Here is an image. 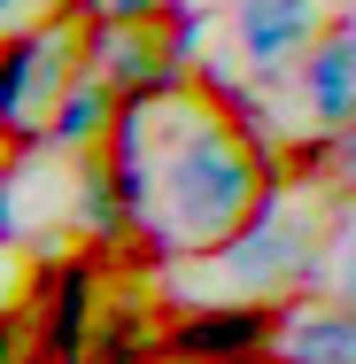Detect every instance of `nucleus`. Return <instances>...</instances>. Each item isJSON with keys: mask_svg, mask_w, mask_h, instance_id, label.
Here are the masks:
<instances>
[{"mask_svg": "<svg viewBox=\"0 0 356 364\" xmlns=\"http://www.w3.org/2000/svg\"><path fill=\"white\" fill-rule=\"evenodd\" d=\"M101 70L117 77V93H124V101H140V109H171V101H186V77H194V63H178V55L163 47V31L124 23V31L109 39Z\"/></svg>", "mask_w": 356, "mask_h": 364, "instance_id": "nucleus-7", "label": "nucleus"}, {"mask_svg": "<svg viewBox=\"0 0 356 364\" xmlns=\"http://www.w3.org/2000/svg\"><path fill=\"white\" fill-rule=\"evenodd\" d=\"M294 302H264V294H225V302H194L171 310V349L186 364H240V357H271L286 333Z\"/></svg>", "mask_w": 356, "mask_h": 364, "instance_id": "nucleus-4", "label": "nucleus"}, {"mask_svg": "<svg viewBox=\"0 0 356 364\" xmlns=\"http://www.w3.org/2000/svg\"><path fill=\"white\" fill-rule=\"evenodd\" d=\"M325 31V0H232V55L248 77H286Z\"/></svg>", "mask_w": 356, "mask_h": 364, "instance_id": "nucleus-5", "label": "nucleus"}, {"mask_svg": "<svg viewBox=\"0 0 356 364\" xmlns=\"http://www.w3.org/2000/svg\"><path fill=\"white\" fill-rule=\"evenodd\" d=\"M155 124L163 132H155V225H147V240L210 256L286 178V163H279L286 147L256 140L225 109H186V101L155 109Z\"/></svg>", "mask_w": 356, "mask_h": 364, "instance_id": "nucleus-1", "label": "nucleus"}, {"mask_svg": "<svg viewBox=\"0 0 356 364\" xmlns=\"http://www.w3.org/2000/svg\"><path fill=\"white\" fill-rule=\"evenodd\" d=\"M8 16H16V0H0V23H8Z\"/></svg>", "mask_w": 356, "mask_h": 364, "instance_id": "nucleus-17", "label": "nucleus"}, {"mask_svg": "<svg viewBox=\"0 0 356 364\" xmlns=\"http://www.w3.org/2000/svg\"><path fill=\"white\" fill-rule=\"evenodd\" d=\"M0 364H31V310H0Z\"/></svg>", "mask_w": 356, "mask_h": 364, "instance_id": "nucleus-13", "label": "nucleus"}, {"mask_svg": "<svg viewBox=\"0 0 356 364\" xmlns=\"http://www.w3.org/2000/svg\"><path fill=\"white\" fill-rule=\"evenodd\" d=\"M271 364H356V302L349 294H302L294 310H286V333Z\"/></svg>", "mask_w": 356, "mask_h": 364, "instance_id": "nucleus-8", "label": "nucleus"}, {"mask_svg": "<svg viewBox=\"0 0 356 364\" xmlns=\"http://www.w3.org/2000/svg\"><path fill=\"white\" fill-rule=\"evenodd\" d=\"M101 279H109V256L101 248H47L39 272H31V364H85L93 349V326H101Z\"/></svg>", "mask_w": 356, "mask_h": 364, "instance_id": "nucleus-3", "label": "nucleus"}, {"mask_svg": "<svg viewBox=\"0 0 356 364\" xmlns=\"http://www.w3.org/2000/svg\"><path fill=\"white\" fill-rule=\"evenodd\" d=\"M155 23H163V47H171L178 63H202V8H186V0H171V8L155 16Z\"/></svg>", "mask_w": 356, "mask_h": 364, "instance_id": "nucleus-12", "label": "nucleus"}, {"mask_svg": "<svg viewBox=\"0 0 356 364\" xmlns=\"http://www.w3.org/2000/svg\"><path fill=\"white\" fill-rule=\"evenodd\" d=\"M155 364H186V357H178V349H163V357H155Z\"/></svg>", "mask_w": 356, "mask_h": 364, "instance_id": "nucleus-16", "label": "nucleus"}, {"mask_svg": "<svg viewBox=\"0 0 356 364\" xmlns=\"http://www.w3.org/2000/svg\"><path fill=\"white\" fill-rule=\"evenodd\" d=\"M240 364H271V357H240Z\"/></svg>", "mask_w": 356, "mask_h": 364, "instance_id": "nucleus-18", "label": "nucleus"}, {"mask_svg": "<svg viewBox=\"0 0 356 364\" xmlns=\"http://www.w3.org/2000/svg\"><path fill=\"white\" fill-rule=\"evenodd\" d=\"M163 349H171V310H155L147 294H124V302L101 310L85 364H155Z\"/></svg>", "mask_w": 356, "mask_h": 364, "instance_id": "nucleus-10", "label": "nucleus"}, {"mask_svg": "<svg viewBox=\"0 0 356 364\" xmlns=\"http://www.w3.org/2000/svg\"><path fill=\"white\" fill-rule=\"evenodd\" d=\"M325 294L356 302V202L333 210V225H325Z\"/></svg>", "mask_w": 356, "mask_h": 364, "instance_id": "nucleus-11", "label": "nucleus"}, {"mask_svg": "<svg viewBox=\"0 0 356 364\" xmlns=\"http://www.w3.org/2000/svg\"><path fill=\"white\" fill-rule=\"evenodd\" d=\"M210 272L225 294H264V302H302L325 287V225L286 202V178L210 248Z\"/></svg>", "mask_w": 356, "mask_h": 364, "instance_id": "nucleus-2", "label": "nucleus"}, {"mask_svg": "<svg viewBox=\"0 0 356 364\" xmlns=\"http://www.w3.org/2000/svg\"><path fill=\"white\" fill-rule=\"evenodd\" d=\"M163 8H171V0H109V16H117V23H155Z\"/></svg>", "mask_w": 356, "mask_h": 364, "instance_id": "nucleus-15", "label": "nucleus"}, {"mask_svg": "<svg viewBox=\"0 0 356 364\" xmlns=\"http://www.w3.org/2000/svg\"><path fill=\"white\" fill-rule=\"evenodd\" d=\"M294 93H302V117L318 132H341L356 117V23H325L318 31V47L294 70Z\"/></svg>", "mask_w": 356, "mask_h": 364, "instance_id": "nucleus-6", "label": "nucleus"}, {"mask_svg": "<svg viewBox=\"0 0 356 364\" xmlns=\"http://www.w3.org/2000/svg\"><path fill=\"white\" fill-rule=\"evenodd\" d=\"M117 117H124L117 77H109V70H77V85L55 101V117H47L39 140H55V155H93V147H109Z\"/></svg>", "mask_w": 356, "mask_h": 364, "instance_id": "nucleus-9", "label": "nucleus"}, {"mask_svg": "<svg viewBox=\"0 0 356 364\" xmlns=\"http://www.w3.org/2000/svg\"><path fill=\"white\" fill-rule=\"evenodd\" d=\"M325 140H333V178H349V186H356V117L341 124V132H325Z\"/></svg>", "mask_w": 356, "mask_h": 364, "instance_id": "nucleus-14", "label": "nucleus"}]
</instances>
